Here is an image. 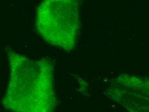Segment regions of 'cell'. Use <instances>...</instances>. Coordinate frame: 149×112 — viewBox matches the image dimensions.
Returning a JSON list of instances; mask_svg holds the SVG:
<instances>
[{
    "instance_id": "2",
    "label": "cell",
    "mask_w": 149,
    "mask_h": 112,
    "mask_svg": "<svg viewBox=\"0 0 149 112\" xmlns=\"http://www.w3.org/2000/svg\"><path fill=\"white\" fill-rule=\"evenodd\" d=\"M80 24L79 0H42L37 9V32L48 44L64 51L76 46Z\"/></svg>"
},
{
    "instance_id": "1",
    "label": "cell",
    "mask_w": 149,
    "mask_h": 112,
    "mask_svg": "<svg viewBox=\"0 0 149 112\" xmlns=\"http://www.w3.org/2000/svg\"><path fill=\"white\" fill-rule=\"evenodd\" d=\"M10 79L2 104L10 112H54V68L48 59H32L8 49Z\"/></svg>"
},
{
    "instance_id": "3",
    "label": "cell",
    "mask_w": 149,
    "mask_h": 112,
    "mask_svg": "<svg viewBox=\"0 0 149 112\" xmlns=\"http://www.w3.org/2000/svg\"><path fill=\"white\" fill-rule=\"evenodd\" d=\"M106 97L128 112H149V78L122 74L109 81Z\"/></svg>"
}]
</instances>
